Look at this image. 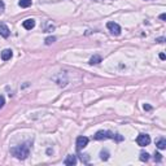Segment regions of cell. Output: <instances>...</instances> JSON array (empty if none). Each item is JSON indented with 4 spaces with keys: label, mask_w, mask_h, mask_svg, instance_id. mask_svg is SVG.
<instances>
[{
    "label": "cell",
    "mask_w": 166,
    "mask_h": 166,
    "mask_svg": "<svg viewBox=\"0 0 166 166\" xmlns=\"http://www.w3.org/2000/svg\"><path fill=\"white\" fill-rule=\"evenodd\" d=\"M94 138L96 140H105V139H114V134L112 131H104V130H100L95 134Z\"/></svg>",
    "instance_id": "obj_2"
},
{
    "label": "cell",
    "mask_w": 166,
    "mask_h": 166,
    "mask_svg": "<svg viewBox=\"0 0 166 166\" xmlns=\"http://www.w3.org/2000/svg\"><path fill=\"white\" fill-rule=\"evenodd\" d=\"M114 138L117 139V141H121V140H123V138H122L121 135H114Z\"/></svg>",
    "instance_id": "obj_19"
},
{
    "label": "cell",
    "mask_w": 166,
    "mask_h": 166,
    "mask_svg": "<svg viewBox=\"0 0 166 166\" xmlns=\"http://www.w3.org/2000/svg\"><path fill=\"white\" fill-rule=\"evenodd\" d=\"M160 18L162 19V21H165V19H166V14H165V13H162V14H161V16H160Z\"/></svg>",
    "instance_id": "obj_21"
},
{
    "label": "cell",
    "mask_w": 166,
    "mask_h": 166,
    "mask_svg": "<svg viewBox=\"0 0 166 166\" xmlns=\"http://www.w3.org/2000/svg\"><path fill=\"white\" fill-rule=\"evenodd\" d=\"M144 109H147V110H150L152 108H150V105H145V104H144Z\"/></svg>",
    "instance_id": "obj_22"
},
{
    "label": "cell",
    "mask_w": 166,
    "mask_h": 166,
    "mask_svg": "<svg viewBox=\"0 0 166 166\" xmlns=\"http://www.w3.org/2000/svg\"><path fill=\"white\" fill-rule=\"evenodd\" d=\"M9 34H11V31H9L8 26L5 25V23H0V35H2L3 38H8Z\"/></svg>",
    "instance_id": "obj_6"
},
{
    "label": "cell",
    "mask_w": 166,
    "mask_h": 166,
    "mask_svg": "<svg viewBox=\"0 0 166 166\" xmlns=\"http://www.w3.org/2000/svg\"><path fill=\"white\" fill-rule=\"evenodd\" d=\"M161 160H162L161 154H160V153H154V161H156V162H160Z\"/></svg>",
    "instance_id": "obj_16"
},
{
    "label": "cell",
    "mask_w": 166,
    "mask_h": 166,
    "mask_svg": "<svg viewBox=\"0 0 166 166\" xmlns=\"http://www.w3.org/2000/svg\"><path fill=\"white\" fill-rule=\"evenodd\" d=\"M22 26L26 29V30H31V29H34V26H35V21H34L33 18H29L26 19V21H23Z\"/></svg>",
    "instance_id": "obj_8"
},
{
    "label": "cell",
    "mask_w": 166,
    "mask_h": 166,
    "mask_svg": "<svg viewBox=\"0 0 166 166\" xmlns=\"http://www.w3.org/2000/svg\"><path fill=\"white\" fill-rule=\"evenodd\" d=\"M87 144H88V138H86V136H79V138L77 139V149L78 150L86 148Z\"/></svg>",
    "instance_id": "obj_5"
},
{
    "label": "cell",
    "mask_w": 166,
    "mask_h": 166,
    "mask_svg": "<svg viewBox=\"0 0 166 166\" xmlns=\"http://www.w3.org/2000/svg\"><path fill=\"white\" fill-rule=\"evenodd\" d=\"M136 143H138V145H140V147H145V145H148V144L150 143L149 135H147V134H140L138 138H136Z\"/></svg>",
    "instance_id": "obj_3"
},
{
    "label": "cell",
    "mask_w": 166,
    "mask_h": 166,
    "mask_svg": "<svg viewBox=\"0 0 166 166\" xmlns=\"http://www.w3.org/2000/svg\"><path fill=\"white\" fill-rule=\"evenodd\" d=\"M156 42H158V43H164V42H165V38H158V39H156Z\"/></svg>",
    "instance_id": "obj_20"
},
{
    "label": "cell",
    "mask_w": 166,
    "mask_h": 166,
    "mask_svg": "<svg viewBox=\"0 0 166 166\" xmlns=\"http://www.w3.org/2000/svg\"><path fill=\"white\" fill-rule=\"evenodd\" d=\"M4 104H5V100H4V97L0 95V109H2L3 106H4Z\"/></svg>",
    "instance_id": "obj_17"
},
{
    "label": "cell",
    "mask_w": 166,
    "mask_h": 166,
    "mask_svg": "<svg viewBox=\"0 0 166 166\" xmlns=\"http://www.w3.org/2000/svg\"><path fill=\"white\" fill-rule=\"evenodd\" d=\"M100 158L102 160V161H106L109 158V153H108V150H101L100 152Z\"/></svg>",
    "instance_id": "obj_13"
},
{
    "label": "cell",
    "mask_w": 166,
    "mask_h": 166,
    "mask_svg": "<svg viewBox=\"0 0 166 166\" xmlns=\"http://www.w3.org/2000/svg\"><path fill=\"white\" fill-rule=\"evenodd\" d=\"M4 8H5V5H4V3L2 2V0H0V12L4 11Z\"/></svg>",
    "instance_id": "obj_18"
},
{
    "label": "cell",
    "mask_w": 166,
    "mask_h": 166,
    "mask_svg": "<svg viewBox=\"0 0 166 166\" xmlns=\"http://www.w3.org/2000/svg\"><path fill=\"white\" fill-rule=\"evenodd\" d=\"M160 58H161V60H165V55H164V53H160Z\"/></svg>",
    "instance_id": "obj_23"
},
{
    "label": "cell",
    "mask_w": 166,
    "mask_h": 166,
    "mask_svg": "<svg viewBox=\"0 0 166 166\" xmlns=\"http://www.w3.org/2000/svg\"><path fill=\"white\" fill-rule=\"evenodd\" d=\"M148 160H149V154L147 152H141L140 153V161H143V162L145 161V162H147Z\"/></svg>",
    "instance_id": "obj_14"
},
{
    "label": "cell",
    "mask_w": 166,
    "mask_h": 166,
    "mask_svg": "<svg viewBox=\"0 0 166 166\" xmlns=\"http://www.w3.org/2000/svg\"><path fill=\"white\" fill-rule=\"evenodd\" d=\"M106 27H108L109 31L113 34V35H116V36L121 34V27H119L118 23H116V22H108V23H106Z\"/></svg>",
    "instance_id": "obj_4"
},
{
    "label": "cell",
    "mask_w": 166,
    "mask_h": 166,
    "mask_svg": "<svg viewBox=\"0 0 166 166\" xmlns=\"http://www.w3.org/2000/svg\"><path fill=\"white\" fill-rule=\"evenodd\" d=\"M101 62V57L99 55H95L90 58V65H96V64H100Z\"/></svg>",
    "instance_id": "obj_11"
},
{
    "label": "cell",
    "mask_w": 166,
    "mask_h": 166,
    "mask_svg": "<svg viewBox=\"0 0 166 166\" xmlns=\"http://www.w3.org/2000/svg\"><path fill=\"white\" fill-rule=\"evenodd\" d=\"M12 51L11 50H4L2 52V60L3 61H8V60H11V57H12Z\"/></svg>",
    "instance_id": "obj_9"
},
{
    "label": "cell",
    "mask_w": 166,
    "mask_h": 166,
    "mask_svg": "<svg viewBox=\"0 0 166 166\" xmlns=\"http://www.w3.org/2000/svg\"><path fill=\"white\" fill-rule=\"evenodd\" d=\"M11 153L18 160H25L27 158L29 153H30V148H29V144L18 145V147H14L11 149Z\"/></svg>",
    "instance_id": "obj_1"
},
{
    "label": "cell",
    "mask_w": 166,
    "mask_h": 166,
    "mask_svg": "<svg viewBox=\"0 0 166 166\" xmlns=\"http://www.w3.org/2000/svg\"><path fill=\"white\" fill-rule=\"evenodd\" d=\"M18 4L21 8H29L31 5V0H19Z\"/></svg>",
    "instance_id": "obj_12"
},
{
    "label": "cell",
    "mask_w": 166,
    "mask_h": 166,
    "mask_svg": "<svg viewBox=\"0 0 166 166\" xmlns=\"http://www.w3.org/2000/svg\"><path fill=\"white\" fill-rule=\"evenodd\" d=\"M156 145H157L158 149H165L166 148V139L165 138H161L156 141Z\"/></svg>",
    "instance_id": "obj_10"
},
{
    "label": "cell",
    "mask_w": 166,
    "mask_h": 166,
    "mask_svg": "<svg viewBox=\"0 0 166 166\" xmlns=\"http://www.w3.org/2000/svg\"><path fill=\"white\" fill-rule=\"evenodd\" d=\"M55 40H56V38H55V36H48V38L46 39V44L50 46V44H52V43L55 42Z\"/></svg>",
    "instance_id": "obj_15"
},
{
    "label": "cell",
    "mask_w": 166,
    "mask_h": 166,
    "mask_svg": "<svg viewBox=\"0 0 166 166\" xmlns=\"http://www.w3.org/2000/svg\"><path fill=\"white\" fill-rule=\"evenodd\" d=\"M64 164H65L66 166H73V165H75V164H77V157H75L74 154L67 156V157L65 158V161H64Z\"/></svg>",
    "instance_id": "obj_7"
}]
</instances>
